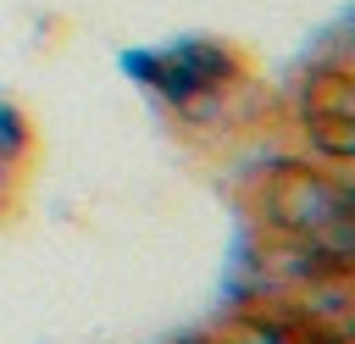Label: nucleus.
<instances>
[{
	"label": "nucleus",
	"mask_w": 355,
	"mask_h": 344,
	"mask_svg": "<svg viewBox=\"0 0 355 344\" xmlns=\"http://www.w3.org/2000/svg\"><path fill=\"white\" fill-rule=\"evenodd\" d=\"M261 205H266V222L288 239H305V233H322V227L355 216V205L338 194V183L322 178L311 161H288L283 172H272Z\"/></svg>",
	"instance_id": "nucleus-1"
},
{
	"label": "nucleus",
	"mask_w": 355,
	"mask_h": 344,
	"mask_svg": "<svg viewBox=\"0 0 355 344\" xmlns=\"http://www.w3.org/2000/svg\"><path fill=\"white\" fill-rule=\"evenodd\" d=\"M22 144H28V128L17 122V111H11V105H0V161H17V155H22Z\"/></svg>",
	"instance_id": "nucleus-2"
}]
</instances>
